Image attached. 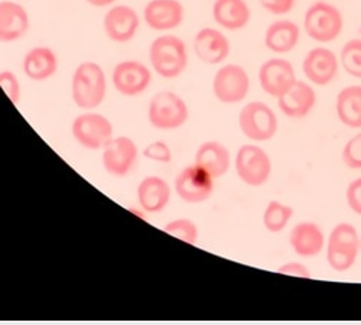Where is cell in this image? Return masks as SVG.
<instances>
[{
  "label": "cell",
  "mask_w": 361,
  "mask_h": 325,
  "mask_svg": "<svg viewBox=\"0 0 361 325\" xmlns=\"http://www.w3.org/2000/svg\"><path fill=\"white\" fill-rule=\"evenodd\" d=\"M343 161L351 169H361V132L345 143Z\"/></svg>",
  "instance_id": "cell-30"
},
{
  "label": "cell",
  "mask_w": 361,
  "mask_h": 325,
  "mask_svg": "<svg viewBox=\"0 0 361 325\" xmlns=\"http://www.w3.org/2000/svg\"><path fill=\"white\" fill-rule=\"evenodd\" d=\"M345 198H347V204L350 209L361 216V178L354 180L345 191Z\"/></svg>",
  "instance_id": "cell-34"
},
{
  "label": "cell",
  "mask_w": 361,
  "mask_h": 325,
  "mask_svg": "<svg viewBox=\"0 0 361 325\" xmlns=\"http://www.w3.org/2000/svg\"><path fill=\"white\" fill-rule=\"evenodd\" d=\"M195 164L204 168L214 180L220 178L230 169V151L217 140L204 142L197 149Z\"/></svg>",
  "instance_id": "cell-24"
},
{
  "label": "cell",
  "mask_w": 361,
  "mask_h": 325,
  "mask_svg": "<svg viewBox=\"0 0 361 325\" xmlns=\"http://www.w3.org/2000/svg\"><path fill=\"white\" fill-rule=\"evenodd\" d=\"M317 104V94L311 84L296 80L295 84L278 99V106L281 111L292 117V119H300L311 113Z\"/></svg>",
  "instance_id": "cell-18"
},
{
  "label": "cell",
  "mask_w": 361,
  "mask_h": 325,
  "mask_svg": "<svg viewBox=\"0 0 361 325\" xmlns=\"http://www.w3.org/2000/svg\"><path fill=\"white\" fill-rule=\"evenodd\" d=\"M29 29V13L16 0L0 2V42H15Z\"/></svg>",
  "instance_id": "cell-19"
},
{
  "label": "cell",
  "mask_w": 361,
  "mask_h": 325,
  "mask_svg": "<svg viewBox=\"0 0 361 325\" xmlns=\"http://www.w3.org/2000/svg\"><path fill=\"white\" fill-rule=\"evenodd\" d=\"M164 230L169 235H173V238L183 240L188 245H195L198 240V227L195 226L194 221L188 219L172 220L164 227Z\"/></svg>",
  "instance_id": "cell-29"
},
{
  "label": "cell",
  "mask_w": 361,
  "mask_h": 325,
  "mask_svg": "<svg viewBox=\"0 0 361 325\" xmlns=\"http://www.w3.org/2000/svg\"><path fill=\"white\" fill-rule=\"evenodd\" d=\"M102 159L104 169L110 175L126 176L137 159V146L130 137H113L103 147Z\"/></svg>",
  "instance_id": "cell-14"
},
{
  "label": "cell",
  "mask_w": 361,
  "mask_h": 325,
  "mask_svg": "<svg viewBox=\"0 0 361 325\" xmlns=\"http://www.w3.org/2000/svg\"><path fill=\"white\" fill-rule=\"evenodd\" d=\"M340 63L348 75L361 78V38L345 42L340 54Z\"/></svg>",
  "instance_id": "cell-28"
},
{
  "label": "cell",
  "mask_w": 361,
  "mask_h": 325,
  "mask_svg": "<svg viewBox=\"0 0 361 325\" xmlns=\"http://www.w3.org/2000/svg\"><path fill=\"white\" fill-rule=\"evenodd\" d=\"M238 178L249 187H262L272 173L269 155L256 145H243L235 157Z\"/></svg>",
  "instance_id": "cell-9"
},
{
  "label": "cell",
  "mask_w": 361,
  "mask_h": 325,
  "mask_svg": "<svg viewBox=\"0 0 361 325\" xmlns=\"http://www.w3.org/2000/svg\"><path fill=\"white\" fill-rule=\"evenodd\" d=\"M289 243L300 257L318 256L325 245V235L318 224L304 221L296 224L289 235Z\"/></svg>",
  "instance_id": "cell-20"
},
{
  "label": "cell",
  "mask_w": 361,
  "mask_h": 325,
  "mask_svg": "<svg viewBox=\"0 0 361 325\" xmlns=\"http://www.w3.org/2000/svg\"><path fill=\"white\" fill-rule=\"evenodd\" d=\"M74 139L90 151H99L113 139V125L106 116L88 111L75 117L71 126Z\"/></svg>",
  "instance_id": "cell-7"
},
{
  "label": "cell",
  "mask_w": 361,
  "mask_h": 325,
  "mask_svg": "<svg viewBox=\"0 0 361 325\" xmlns=\"http://www.w3.org/2000/svg\"><path fill=\"white\" fill-rule=\"evenodd\" d=\"M300 38V27L293 20L281 19L270 23L264 32V45L275 54L293 51Z\"/></svg>",
  "instance_id": "cell-23"
},
{
  "label": "cell",
  "mask_w": 361,
  "mask_h": 325,
  "mask_svg": "<svg viewBox=\"0 0 361 325\" xmlns=\"http://www.w3.org/2000/svg\"><path fill=\"white\" fill-rule=\"evenodd\" d=\"M149 60L158 75L178 78L188 67L187 45L179 37L161 35L149 47Z\"/></svg>",
  "instance_id": "cell-2"
},
{
  "label": "cell",
  "mask_w": 361,
  "mask_h": 325,
  "mask_svg": "<svg viewBox=\"0 0 361 325\" xmlns=\"http://www.w3.org/2000/svg\"><path fill=\"white\" fill-rule=\"evenodd\" d=\"M338 58L337 55L324 47L311 49L302 63V70L308 81L315 85L324 87L333 82L338 74Z\"/></svg>",
  "instance_id": "cell-17"
},
{
  "label": "cell",
  "mask_w": 361,
  "mask_h": 325,
  "mask_svg": "<svg viewBox=\"0 0 361 325\" xmlns=\"http://www.w3.org/2000/svg\"><path fill=\"white\" fill-rule=\"evenodd\" d=\"M260 6L274 15H286L292 12L296 5V0H259Z\"/></svg>",
  "instance_id": "cell-33"
},
{
  "label": "cell",
  "mask_w": 361,
  "mask_h": 325,
  "mask_svg": "<svg viewBox=\"0 0 361 325\" xmlns=\"http://www.w3.org/2000/svg\"><path fill=\"white\" fill-rule=\"evenodd\" d=\"M360 250H361V238H360Z\"/></svg>",
  "instance_id": "cell-37"
},
{
  "label": "cell",
  "mask_w": 361,
  "mask_h": 325,
  "mask_svg": "<svg viewBox=\"0 0 361 325\" xmlns=\"http://www.w3.org/2000/svg\"><path fill=\"white\" fill-rule=\"evenodd\" d=\"M178 197L190 204H200L212 197L214 191V178L195 162L185 166L175 180Z\"/></svg>",
  "instance_id": "cell-10"
},
{
  "label": "cell",
  "mask_w": 361,
  "mask_h": 325,
  "mask_svg": "<svg viewBox=\"0 0 361 325\" xmlns=\"http://www.w3.org/2000/svg\"><path fill=\"white\" fill-rule=\"evenodd\" d=\"M293 216V209L290 205L282 204L279 201H270L263 213V224L270 233H281Z\"/></svg>",
  "instance_id": "cell-27"
},
{
  "label": "cell",
  "mask_w": 361,
  "mask_h": 325,
  "mask_svg": "<svg viewBox=\"0 0 361 325\" xmlns=\"http://www.w3.org/2000/svg\"><path fill=\"white\" fill-rule=\"evenodd\" d=\"M143 157L149 161H155L161 164H168L172 161L171 147L165 142H152L143 149Z\"/></svg>",
  "instance_id": "cell-32"
},
{
  "label": "cell",
  "mask_w": 361,
  "mask_h": 325,
  "mask_svg": "<svg viewBox=\"0 0 361 325\" xmlns=\"http://www.w3.org/2000/svg\"><path fill=\"white\" fill-rule=\"evenodd\" d=\"M194 52L200 61L208 66H219L226 61L231 45L228 38L216 27H202L194 37Z\"/></svg>",
  "instance_id": "cell-15"
},
{
  "label": "cell",
  "mask_w": 361,
  "mask_h": 325,
  "mask_svg": "<svg viewBox=\"0 0 361 325\" xmlns=\"http://www.w3.org/2000/svg\"><path fill=\"white\" fill-rule=\"evenodd\" d=\"M344 27L341 11L324 0L312 4L304 18V29L307 35L321 44L336 41Z\"/></svg>",
  "instance_id": "cell-3"
},
{
  "label": "cell",
  "mask_w": 361,
  "mask_h": 325,
  "mask_svg": "<svg viewBox=\"0 0 361 325\" xmlns=\"http://www.w3.org/2000/svg\"><path fill=\"white\" fill-rule=\"evenodd\" d=\"M137 200L145 213H161L171 200V188L159 176H146L137 187Z\"/></svg>",
  "instance_id": "cell-25"
},
{
  "label": "cell",
  "mask_w": 361,
  "mask_h": 325,
  "mask_svg": "<svg viewBox=\"0 0 361 325\" xmlns=\"http://www.w3.org/2000/svg\"><path fill=\"white\" fill-rule=\"evenodd\" d=\"M111 81L117 93L126 97H136L147 90L152 81V73L145 64L128 60L114 67Z\"/></svg>",
  "instance_id": "cell-11"
},
{
  "label": "cell",
  "mask_w": 361,
  "mask_h": 325,
  "mask_svg": "<svg viewBox=\"0 0 361 325\" xmlns=\"http://www.w3.org/2000/svg\"><path fill=\"white\" fill-rule=\"evenodd\" d=\"M278 274L288 275V276H296V278H304V279H311L310 271L305 268L302 263L298 262H289L282 264L278 269Z\"/></svg>",
  "instance_id": "cell-35"
},
{
  "label": "cell",
  "mask_w": 361,
  "mask_h": 325,
  "mask_svg": "<svg viewBox=\"0 0 361 325\" xmlns=\"http://www.w3.org/2000/svg\"><path fill=\"white\" fill-rule=\"evenodd\" d=\"M213 18L219 26L227 31H240L249 25L252 12L246 0H216Z\"/></svg>",
  "instance_id": "cell-21"
},
{
  "label": "cell",
  "mask_w": 361,
  "mask_h": 325,
  "mask_svg": "<svg viewBox=\"0 0 361 325\" xmlns=\"http://www.w3.org/2000/svg\"><path fill=\"white\" fill-rule=\"evenodd\" d=\"M190 110L184 99L173 92H161L149 103V123L159 130H173L184 126Z\"/></svg>",
  "instance_id": "cell-5"
},
{
  "label": "cell",
  "mask_w": 361,
  "mask_h": 325,
  "mask_svg": "<svg viewBox=\"0 0 361 325\" xmlns=\"http://www.w3.org/2000/svg\"><path fill=\"white\" fill-rule=\"evenodd\" d=\"M0 87H2V90L6 93L13 104H18L20 102V82L12 71H0Z\"/></svg>",
  "instance_id": "cell-31"
},
{
  "label": "cell",
  "mask_w": 361,
  "mask_h": 325,
  "mask_svg": "<svg viewBox=\"0 0 361 325\" xmlns=\"http://www.w3.org/2000/svg\"><path fill=\"white\" fill-rule=\"evenodd\" d=\"M22 68L32 81H45L58 71L56 54L49 47H35L23 56Z\"/></svg>",
  "instance_id": "cell-22"
},
{
  "label": "cell",
  "mask_w": 361,
  "mask_h": 325,
  "mask_svg": "<svg viewBox=\"0 0 361 325\" xmlns=\"http://www.w3.org/2000/svg\"><path fill=\"white\" fill-rule=\"evenodd\" d=\"M140 26L139 13L128 5L111 6L103 18V29L107 38L117 44L132 41Z\"/></svg>",
  "instance_id": "cell-13"
},
{
  "label": "cell",
  "mask_w": 361,
  "mask_h": 325,
  "mask_svg": "<svg viewBox=\"0 0 361 325\" xmlns=\"http://www.w3.org/2000/svg\"><path fill=\"white\" fill-rule=\"evenodd\" d=\"M360 252V235L350 223H340L331 231L326 245L328 264L336 272L351 269Z\"/></svg>",
  "instance_id": "cell-4"
},
{
  "label": "cell",
  "mask_w": 361,
  "mask_h": 325,
  "mask_svg": "<svg viewBox=\"0 0 361 325\" xmlns=\"http://www.w3.org/2000/svg\"><path fill=\"white\" fill-rule=\"evenodd\" d=\"M293 66L285 58H270L260 66L259 82L262 90L279 99L296 81Z\"/></svg>",
  "instance_id": "cell-12"
},
{
  "label": "cell",
  "mask_w": 361,
  "mask_h": 325,
  "mask_svg": "<svg viewBox=\"0 0 361 325\" xmlns=\"http://www.w3.org/2000/svg\"><path fill=\"white\" fill-rule=\"evenodd\" d=\"M107 93V78L102 66L94 61L81 63L71 80V97L77 107L93 110L99 107Z\"/></svg>",
  "instance_id": "cell-1"
},
{
  "label": "cell",
  "mask_w": 361,
  "mask_h": 325,
  "mask_svg": "<svg viewBox=\"0 0 361 325\" xmlns=\"http://www.w3.org/2000/svg\"><path fill=\"white\" fill-rule=\"evenodd\" d=\"M238 126L246 137L266 142L278 132V117L263 102H250L238 113Z\"/></svg>",
  "instance_id": "cell-6"
},
{
  "label": "cell",
  "mask_w": 361,
  "mask_h": 325,
  "mask_svg": "<svg viewBox=\"0 0 361 325\" xmlns=\"http://www.w3.org/2000/svg\"><path fill=\"white\" fill-rule=\"evenodd\" d=\"M85 2L94 8H107V6H113L117 0H85Z\"/></svg>",
  "instance_id": "cell-36"
},
{
  "label": "cell",
  "mask_w": 361,
  "mask_h": 325,
  "mask_svg": "<svg viewBox=\"0 0 361 325\" xmlns=\"http://www.w3.org/2000/svg\"><path fill=\"white\" fill-rule=\"evenodd\" d=\"M250 90V77L238 64L223 66L213 78V93L224 104L243 102Z\"/></svg>",
  "instance_id": "cell-8"
},
{
  "label": "cell",
  "mask_w": 361,
  "mask_h": 325,
  "mask_svg": "<svg viewBox=\"0 0 361 325\" xmlns=\"http://www.w3.org/2000/svg\"><path fill=\"white\" fill-rule=\"evenodd\" d=\"M336 110L340 122L353 129L361 128V85H348L338 93Z\"/></svg>",
  "instance_id": "cell-26"
},
{
  "label": "cell",
  "mask_w": 361,
  "mask_h": 325,
  "mask_svg": "<svg viewBox=\"0 0 361 325\" xmlns=\"http://www.w3.org/2000/svg\"><path fill=\"white\" fill-rule=\"evenodd\" d=\"M185 9L179 0H150L143 9L145 23L158 32H168L184 22Z\"/></svg>",
  "instance_id": "cell-16"
}]
</instances>
